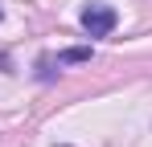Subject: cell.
Here are the masks:
<instances>
[{
  "mask_svg": "<svg viewBox=\"0 0 152 147\" xmlns=\"http://www.w3.org/2000/svg\"><path fill=\"white\" fill-rule=\"evenodd\" d=\"M115 21H119V17H115L111 4H99V0H95V4L82 8V29H86L91 37H107V33L115 29Z\"/></svg>",
  "mask_w": 152,
  "mask_h": 147,
  "instance_id": "6da1fadb",
  "label": "cell"
},
{
  "mask_svg": "<svg viewBox=\"0 0 152 147\" xmlns=\"http://www.w3.org/2000/svg\"><path fill=\"white\" fill-rule=\"evenodd\" d=\"M78 61H91V49H62L58 53V66H78Z\"/></svg>",
  "mask_w": 152,
  "mask_h": 147,
  "instance_id": "7a4b0ae2",
  "label": "cell"
}]
</instances>
